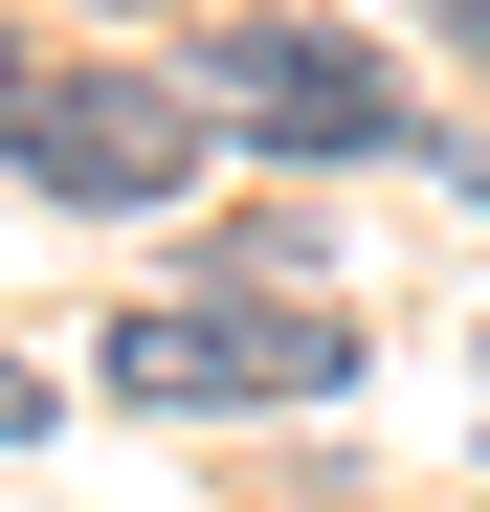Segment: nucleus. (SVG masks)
I'll use <instances>...</instances> for the list:
<instances>
[{"instance_id":"1","label":"nucleus","mask_w":490,"mask_h":512,"mask_svg":"<svg viewBox=\"0 0 490 512\" xmlns=\"http://www.w3.org/2000/svg\"><path fill=\"white\" fill-rule=\"evenodd\" d=\"M90 379L156 401V423H223V401H335L357 334H335V312H268V290H156V312H112Z\"/></svg>"},{"instance_id":"2","label":"nucleus","mask_w":490,"mask_h":512,"mask_svg":"<svg viewBox=\"0 0 490 512\" xmlns=\"http://www.w3.org/2000/svg\"><path fill=\"white\" fill-rule=\"evenodd\" d=\"M201 112H223V90L23 67V201H45V223H67V201H112V223H134V201H179V179H201Z\"/></svg>"},{"instance_id":"3","label":"nucleus","mask_w":490,"mask_h":512,"mask_svg":"<svg viewBox=\"0 0 490 512\" xmlns=\"http://www.w3.org/2000/svg\"><path fill=\"white\" fill-rule=\"evenodd\" d=\"M201 90H223V134H268V156H424V90H401L357 23H245Z\"/></svg>"},{"instance_id":"4","label":"nucleus","mask_w":490,"mask_h":512,"mask_svg":"<svg viewBox=\"0 0 490 512\" xmlns=\"http://www.w3.org/2000/svg\"><path fill=\"white\" fill-rule=\"evenodd\" d=\"M446 45H468V67H490V0H446Z\"/></svg>"}]
</instances>
